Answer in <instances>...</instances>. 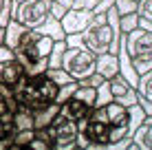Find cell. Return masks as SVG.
<instances>
[{
    "label": "cell",
    "instance_id": "obj_1",
    "mask_svg": "<svg viewBox=\"0 0 152 150\" xmlns=\"http://www.w3.org/2000/svg\"><path fill=\"white\" fill-rule=\"evenodd\" d=\"M80 132L95 148H113L130 135V113L128 106L119 102H108L104 106H95L91 115L80 121Z\"/></svg>",
    "mask_w": 152,
    "mask_h": 150
},
{
    "label": "cell",
    "instance_id": "obj_2",
    "mask_svg": "<svg viewBox=\"0 0 152 150\" xmlns=\"http://www.w3.org/2000/svg\"><path fill=\"white\" fill-rule=\"evenodd\" d=\"M119 40H121V27H119V13L115 7L93 13L88 27L82 31V44L95 55L117 53Z\"/></svg>",
    "mask_w": 152,
    "mask_h": 150
},
{
    "label": "cell",
    "instance_id": "obj_3",
    "mask_svg": "<svg viewBox=\"0 0 152 150\" xmlns=\"http://www.w3.org/2000/svg\"><path fill=\"white\" fill-rule=\"evenodd\" d=\"M57 91H60V86L46 73H38V75L24 73L13 86V97L18 100V104L29 106L31 110H40V108L55 104Z\"/></svg>",
    "mask_w": 152,
    "mask_h": 150
},
{
    "label": "cell",
    "instance_id": "obj_4",
    "mask_svg": "<svg viewBox=\"0 0 152 150\" xmlns=\"http://www.w3.org/2000/svg\"><path fill=\"white\" fill-rule=\"evenodd\" d=\"M53 42L55 40L51 38V35L42 33L40 29H27L22 35H20L18 44H15V58L22 62V66L27 69V66L35 64V62L49 58L51 49H53Z\"/></svg>",
    "mask_w": 152,
    "mask_h": 150
},
{
    "label": "cell",
    "instance_id": "obj_5",
    "mask_svg": "<svg viewBox=\"0 0 152 150\" xmlns=\"http://www.w3.org/2000/svg\"><path fill=\"white\" fill-rule=\"evenodd\" d=\"M126 49L139 75L152 69V29L137 27L134 31L126 33Z\"/></svg>",
    "mask_w": 152,
    "mask_h": 150
},
{
    "label": "cell",
    "instance_id": "obj_6",
    "mask_svg": "<svg viewBox=\"0 0 152 150\" xmlns=\"http://www.w3.org/2000/svg\"><path fill=\"white\" fill-rule=\"evenodd\" d=\"M51 15V0H11V18H15L27 29H38Z\"/></svg>",
    "mask_w": 152,
    "mask_h": 150
},
{
    "label": "cell",
    "instance_id": "obj_7",
    "mask_svg": "<svg viewBox=\"0 0 152 150\" xmlns=\"http://www.w3.org/2000/svg\"><path fill=\"white\" fill-rule=\"evenodd\" d=\"M95 100H97V89L80 84L69 100H66L64 104H60V115H64L66 119H73V121L80 124L84 117H88L91 110L95 108Z\"/></svg>",
    "mask_w": 152,
    "mask_h": 150
},
{
    "label": "cell",
    "instance_id": "obj_8",
    "mask_svg": "<svg viewBox=\"0 0 152 150\" xmlns=\"http://www.w3.org/2000/svg\"><path fill=\"white\" fill-rule=\"evenodd\" d=\"M62 69L69 71L73 80H84V77L95 73L97 55L88 51L86 46H66L64 58H62Z\"/></svg>",
    "mask_w": 152,
    "mask_h": 150
},
{
    "label": "cell",
    "instance_id": "obj_9",
    "mask_svg": "<svg viewBox=\"0 0 152 150\" xmlns=\"http://www.w3.org/2000/svg\"><path fill=\"white\" fill-rule=\"evenodd\" d=\"M46 130H49V137L53 141V148H57V150H75L77 148V135H80V124L77 121L66 119L64 115L57 113Z\"/></svg>",
    "mask_w": 152,
    "mask_h": 150
},
{
    "label": "cell",
    "instance_id": "obj_10",
    "mask_svg": "<svg viewBox=\"0 0 152 150\" xmlns=\"http://www.w3.org/2000/svg\"><path fill=\"white\" fill-rule=\"evenodd\" d=\"M24 75L22 62L15 58V51L7 44H0V84L15 86V82Z\"/></svg>",
    "mask_w": 152,
    "mask_h": 150
},
{
    "label": "cell",
    "instance_id": "obj_11",
    "mask_svg": "<svg viewBox=\"0 0 152 150\" xmlns=\"http://www.w3.org/2000/svg\"><path fill=\"white\" fill-rule=\"evenodd\" d=\"M108 86H110V93H113V100L119 102L124 106H132V104H139L137 102V86H132L128 80L117 73L108 80Z\"/></svg>",
    "mask_w": 152,
    "mask_h": 150
},
{
    "label": "cell",
    "instance_id": "obj_12",
    "mask_svg": "<svg viewBox=\"0 0 152 150\" xmlns=\"http://www.w3.org/2000/svg\"><path fill=\"white\" fill-rule=\"evenodd\" d=\"M91 18H93V11H91V9L77 7V9H69L60 22H62V29H64V33L71 35V33H82V31L88 27Z\"/></svg>",
    "mask_w": 152,
    "mask_h": 150
},
{
    "label": "cell",
    "instance_id": "obj_13",
    "mask_svg": "<svg viewBox=\"0 0 152 150\" xmlns=\"http://www.w3.org/2000/svg\"><path fill=\"white\" fill-rule=\"evenodd\" d=\"M137 102H139V106L145 110V115H152V69L139 75Z\"/></svg>",
    "mask_w": 152,
    "mask_h": 150
},
{
    "label": "cell",
    "instance_id": "obj_14",
    "mask_svg": "<svg viewBox=\"0 0 152 150\" xmlns=\"http://www.w3.org/2000/svg\"><path fill=\"white\" fill-rule=\"evenodd\" d=\"M132 139L141 150H152V115H145V119L132 132Z\"/></svg>",
    "mask_w": 152,
    "mask_h": 150
},
{
    "label": "cell",
    "instance_id": "obj_15",
    "mask_svg": "<svg viewBox=\"0 0 152 150\" xmlns=\"http://www.w3.org/2000/svg\"><path fill=\"white\" fill-rule=\"evenodd\" d=\"M97 73H102L106 80L119 73V58L117 53H99L97 55Z\"/></svg>",
    "mask_w": 152,
    "mask_h": 150
},
{
    "label": "cell",
    "instance_id": "obj_16",
    "mask_svg": "<svg viewBox=\"0 0 152 150\" xmlns=\"http://www.w3.org/2000/svg\"><path fill=\"white\" fill-rule=\"evenodd\" d=\"M60 113V104H51L46 108H40V110L33 113V128L35 130H42V128H49V124L55 119V115Z\"/></svg>",
    "mask_w": 152,
    "mask_h": 150
},
{
    "label": "cell",
    "instance_id": "obj_17",
    "mask_svg": "<svg viewBox=\"0 0 152 150\" xmlns=\"http://www.w3.org/2000/svg\"><path fill=\"white\" fill-rule=\"evenodd\" d=\"M33 113H35V110H31L29 106H22V104L15 108V110H13V117H11V121H13V128H15V130L33 128Z\"/></svg>",
    "mask_w": 152,
    "mask_h": 150
},
{
    "label": "cell",
    "instance_id": "obj_18",
    "mask_svg": "<svg viewBox=\"0 0 152 150\" xmlns=\"http://www.w3.org/2000/svg\"><path fill=\"white\" fill-rule=\"evenodd\" d=\"M27 31V27L24 24H20L15 18H11L7 22V27H4V44L7 46H11V49H15V44H18V40H20V35Z\"/></svg>",
    "mask_w": 152,
    "mask_h": 150
},
{
    "label": "cell",
    "instance_id": "obj_19",
    "mask_svg": "<svg viewBox=\"0 0 152 150\" xmlns=\"http://www.w3.org/2000/svg\"><path fill=\"white\" fill-rule=\"evenodd\" d=\"M42 33H46V35H51L53 40H64L66 38V33H64V29H62V22L57 18H53V15H49L46 18V22L42 24V27H38Z\"/></svg>",
    "mask_w": 152,
    "mask_h": 150
},
{
    "label": "cell",
    "instance_id": "obj_20",
    "mask_svg": "<svg viewBox=\"0 0 152 150\" xmlns=\"http://www.w3.org/2000/svg\"><path fill=\"white\" fill-rule=\"evenodd\" d=\"M137 15L139 27L152 29V0H137Z\"/></svg>",
    "mask_w": 152,
    "mask_h": 150
},
{
    "label": "cell",
    "instance_id": "obj_21",
    "mask_svg": "<svg viewBox=\"0 0 152 150\" xmlns=\"http://www.w3.org/2000/svg\"><path fill=\"white\" fill-rule=\"evenodd\" d=\"M64 51H66V40H55L53 49H51V53H49V69H57V66H62Z\"/></svg>",
    "mask_w": 152,
    "mask_h": 150
},
{
    "label": "cell",
    "instance_id": "obj_22",
    "mask_svg": "<svg viewBox=\"0 0 152 150\" xmlns=\"http://www.w3.org/2000/svg\"><path fill=\"white\" fill-rule=\"evenodd\" d=\"M29 148H33V150H51V148H53V141H51V137H49V130H46V128L35 130Z\"/></svg>",
    "mask_w": 152,
    "mask_h": 150
},
{
    "label": "cell",
    "instance_id": "obj_23",
    "mask_svg": "<svg viewBox=\"0 0 152 150\" xmlns=\"http://www.w3.org/2000/svg\"><path fill=\"white\" fill-rule=\"evenodd\" d=\"M33 135H35V128H24V130H15V128H13V132H11L13 148H22V146L29 148V143H31V139H33Z\"/></svg>",
    "mask_w": 152,
    "mask_h": 150
},
{
    "label": "cell",
    "instance_id": "obj_24",
    "mask_svg": "<svg viewBox=\"0 0 152 150\" xmlns=\"http://www.w3.org/2000/svg\"><path fill=\"white\" fill-rule=\"evenodd\" d=\"M46 75H49L57 86H64V84H69V82H75L73 75L69 73V71H64L62 66H57V69H46Z\"/></svg>",
    "mask_w": 152,
    "mask_h": 150
},
{
    "label": "cell",
    "instance_id": "obj_25",
    "mask_svg": "<svg viewBox=\"0 0 152 150\" xmlns=\"http://www.w3.org/2000/svg\"><path fill=\"white\" fill-rule=\"evenodd\" d=\"M119 27H121L124 33H130V31H134V29L139 27V15H137V11H134V13L119 15Z\"/></svg>",
    "mask_w": 152,
    "mask_h": 150
},
{
    "label": "cell",
    "instance_id": "obj_26",
    "mask_svg": "<svg viewBox=\"0 0 152 150\" xmlns=\"http://www.w3.org/2000/svg\"><path fill=\"white\" fill-rule=\"evenodd\" d=\"M84 9H91L93 13H99V11H106L108 7H113L115 0H80Z\"/></svg>",
    "mask_w": 152,
    "mask_h": 150
},
{
    "label": "cell",
    "instance_id": "obj_27",
    "mask_svg": "<svg viewBox=\"0 0 152 150\" xmlns=\"http://www.w3.org/2000/svg\"><path fill=\"white\" fill-rule=\"evenodd\" d=\"M108 102H113V93H110V86H108V80H106V82H102V84L97 86L95 106H104V104H108Z\"/></svg>",
    "mask_w": 152,
    "mask_h": 150
},
{
    "label": "cell",
    "instance_id": "obj_28",
    "mask_svg": "<svg viewBox=\"0 0 152 150\" xmlns=\"http://www.w3.org/2000/svg\"><path fill=\"white\" fill-rule=\"evenodd\" d=\"M77 80L75 82H69V84H64V86H60V91H57V97H55V102L57 104H64L66 100H69V97L73 95V93H75V89H77Z\"/></svg>",
    "mask_w": 152,
    "mask_h": 150
},
{
    "label": "cell",
    "instance_id": "obj_29",
    "mask_svg": "<svg viewBox=\"0 0 152 150\" xmlns=\"http://www.w3.org/2000/svg\"><path fill=\"white\" fill-rule=\"evenodd\" d=\"M113 7L117 9V13H119V15L134 13V11H137V0H115Z\"/></svg>",
    "mask_w": 152,
    "mask_h": 150
},
{
    "label": "cell",
    "instance_id": "obj_30",
    "mask_svg": "<svg viewBox=\"0 0 152 150\" xmlns=\"http://www.w3.org/2000/svg\"><path fill=\"white\" fill-rule=\"evenodd\" d=\"M102 82H106V77H104L102 73H93V75H88V77H84V80H77V84H82V86H93V89H97Z\"/></svg>",
    "mask_w": 152,
    "mask_h": 150
},
{
    "label": "cell",
    "instance_id": "obj_31",
    "mask_svg": "<svg viewBox=\"0 0 152 150\" xmlns=\"http://www.w3.org/2000/svg\"><path fill=\"white\" fill-rule=\"evenodd\" d=\"M9 20H11V0H7L2 11H0V27H7Z\"/></svg>",
    "mask_w": 152,
    "mask_h": 150
},
{
    "label": "cell",
    "instance_id": "obj_32",
    "mask_svg": "<svg viewBox=\"0 0 152 150\" xmlns=\"http://www.w3.org/2000/svg\"><path fill=\"white\" fill-rule=\"evenodd\" d=\"M11 117H13V113L9 110L7 100H4V95L0 93V119H11Z\"/></svg>",
    "mask_w": 152,
    "mask_h": 150
},
{
    "label": "cell",
    "instance_id": "obj_33",
    "mask_svg": "<svg viewBox=\"0 0 152 150\" xmlns=\"http://www.w3.org/2000/svg\"><path fill=\"white\" fill-rule=\"evenodd\" d=\"M69 11V9H64L62 7L60 2H55V0H51V15H53V18H57V20H62L64 18V13Z\"/></svg>",
    "mask_w": 152,
    "mask_h": 150
},
{
    "label": "cell",
    "instance_id": "obj_34",
    "mask_svg": "<svg viewBox=\"0 0 152 150\" xmlns=\"http://www.w3.org/2000/svg\"><path fill=\"white\" fill-rule=\"evenodd\" d=\"M13 132V121L11 119H0V139H4L7 135Z\"/></svg>",
    "mask_w": 152,
    "mask_h": 150
},
{
    "label": "cell",
    "instance_id": "obj_35",
    "mask_svg": "<svg viewBox=\"0 0 152 150\" xmlns=\"http://www.w3.org/2000/svg\"><path fill=\"white\" fill-rule=\"evenodd\" d=\"M0 44H4V27H0Z\"/></svg>",
    "mask_w": 152,
    "mask_h": 150
},
{
    "label": "cell",
    "instance_id": "obj_36",
    "mask_svg": "<svg viewBox=\"0 0 152 150\" xmlns=\"http://www.w3.org/2000/svg\"><path fill=\"white\" fill-rule=\"evenodd\" d=\"M4 2H7V0H0V11H2V7H4Z\"/></svg>",
    "mask_w": 152,
    "mask_h": 150
},
{
    "label": "cell",
    "instance_id": "obj_37",
    "mask_svg": "<svg viewBox=\"0 0 152 150\" xmlns=\"http://www.w3.org/2000/svg\"><path fill=\"white\" fill-rule=\"evenodd\" d=\"M15 2H22V0H15Z\"/></svg>",
    "mask_w": 152,
    "mask_h": 150
}]
</instances>
